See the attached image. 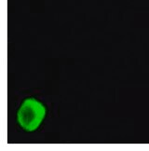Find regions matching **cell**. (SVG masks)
I'll return each mask as SVG.
<instances>
[{"label":"cell","instance_id":"cell-1","mask_svg":"<svg viewBox=\"0 0 149 151\" xmlns=\"http://www.w3.org/2000/svg\"><path fill=\"white\" fill-rule=\"evenodd\" d=\"M47 109L42 103L35 98H28L21 106L17 119L20 126L26 132H34L41 124Z\"/></svg>","mask_w":149,"mask_h":151}]
</instances>
